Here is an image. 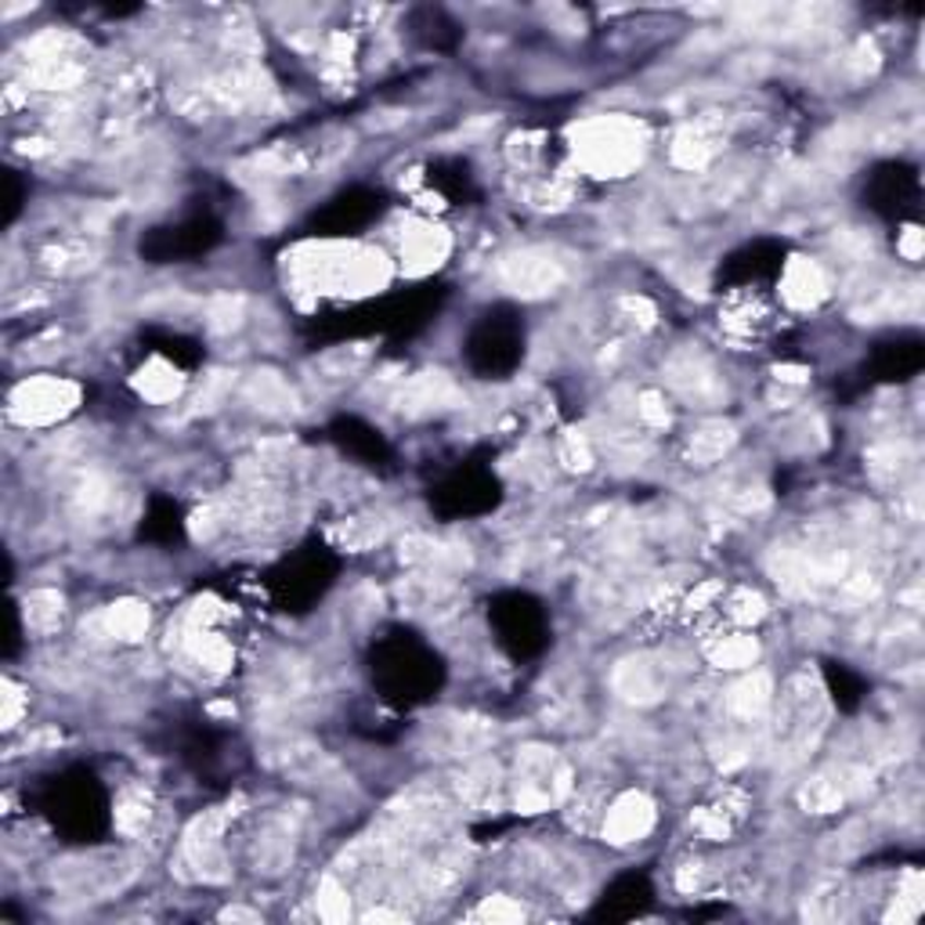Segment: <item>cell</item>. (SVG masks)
I'll list each match as a JSON object with an SVG mask.
<instances>
[{"instance_id":"ba28073f","label":"cell","mask_w":925,"mask_h":925,"mask_svg":"<svg viewBox=\"0 0 925 925\" xmlns=\"http://www.w3.org/2000/svg\"><path fill=\"white\" fill-rule=\"evenodd\" d=\"M91 629H98L109 640H137L148 629V608L137 600H123V604L106 608L101 615L91 622Z\"/></svg>"},{"instance_id":"7c38bea8","label":"cell","mask_w":925,"mask_h":925,"mask_svg":"<svg viewBox=\"0 0 925 925\" xmlns=\"http://www.w3.org/2000/svg\"><path fill=\"white\" fill-rule=\"evenodd\" d=\"M615 690L626 701L647 705L662 694V676H658L654 665H647V662H622L615 673Z\"/></svg>"},{"instance_id":"d4e9b609","label":"cell","mask_w":925,"mask_h":925,"mask_svg":"<svg viewBox=\"0 0 925 925\" xmlns=\"http://www.w3.org/2000/svg\"><path fill=\"white\" fill-rule=\"evenodd\" d=\"M22 709H26V698L15 684H4V726H19Z\"/></svg>"},{"instance_id":"3957f363","label":"cell","mask_w":925,"mask_h":925,"mask_svg":"<svg viewBox=\"0 0 925 925\" xmlns=\"http://www.w3.org/2000/svg\"><path fill=\"white\" fill-rule=\"evenodd\" d=\"M500 283L517 297H546L564 283V268H561V261L550 257V253L520 250V253H510V257H503Z\"/></svg>"},{"instance_id":"9a60e30c","label":"cell","mask_w":925,"mask_h":925,"mask_svg":"<svg viewBox=\"0 0 925 925\" xmlns=\"http://www.w3.org/2000/svg\"><path fill=\"white\" fill-rule=\"evenodd\" d=\"M731 445H734V427L723 423V420H709V423H701L690 437V459L716 463V459H723V453Z\"/></svg>"},{"instance_id":"6da1fadb","label":"cell","mask_w":925,"mask_h":925,"mask_svg":"<svg viewBox=\"0 0 925 925\" xmlns=\"http://www.w3.org/2000/svg\"><path fill=\"white\" fill-rule=\"evenodd\" d=\"M578 153H582V159L593 170L618 173V170H626L629 164L640 159V131L626 120L608 116V120H597V123L586 127Z\"/></svg>"},{"instance_id":"30bf717a","label":"cell","mask_w":925,"mask_h":925,"mask_svg":"<svg viewBox=\"0 0 925 925\" xmlns=\"http://www.w3.org/2000/svg\"><path fill=\"white\" fill-rule=\"evenodd\" d=\"M272 759L283 773H289V778H304V781L322 778V773L329 770L326 752L311 742H286L279 748H272Z\"/></svg>"},{"instance_id":"4fadbf2b","label":"cell","mask_w":925,"mask_h":925,"mask_svg":"<svg viewBox=\"0 0 925 925\" xmlns=\"http://www.w3.org/2000/svg\"><path fill=\"white\" fill-rule=\"evenodd\" d=\"M709 658L720 669H748L759 658V644L748 633H726L709 644Z\"/></svg>"},{"instance_id":"7402d4cb","label":"cell","mask_w":925,"mask_h":925,"mask_svg":"<svg viewBox=\"0 0 925 925\" xmlns=\"http://www.w3.org/2000/svg\"><path fill=\"white\" fill-rule=\"evenodd\" d=\"M561 463L568 470H589V463H593V453H589V445L582 442L578 434H568L561 442Z\"/></svg>"},{"instance_id":"7a4b0ae2","label":"cell","mask_w":925,"mask_h":925,"mask_svg":"<svg viewBox=\"0 0 925 925\" xmlns=\"http://www.w3.org/2000/svg\"><path fill=\"white\" fill-rule=\"evenodd\" d=\"M80 398L76 384L69 380H55V376H37V380H26V384L15 387L11 395V416L19 423H33V427H44V423H55L73 409Z\"/></svg>"},{"instance_id":"ac0fdd59","label":"cell","mask_w":925,"mask_h":925,"mask_svg":"<svg viewBox=\"0 0 925 925\" xmlns=\"http://www.w3.org/2000/svg\"><path fill=\"white\" fill-rule=\"evenodd\" d=\"M319 915L329 918V922H344L347 915H351V900H347V889L337 882V878H326V882L319 886Z\"/></svg>"},{"instance_id":"5bb4252c","label":"cell","mask_w":925,"mask_h":925,"mask_svg":"<svg viewBox=\"0 0 925 925\" xmlns=\"http://www.w3.org/2000/svg\"><path fill=\"white\" fill-rule=\"evenodd\" d=\"M850 795V781L842 778H831V773H820V778L806 781L800 800L806 809H814V814H831V809H839L842 803H846Z\"/></svg>"},{"instance_id":"9c48e42d","label":"cell","mask_w":925,"mask_h":925,"mask_svg":"<svg viewBox=\"0 0 925 925\" xmlns=\"http://www.w3.org/2000/svg\"><path fill=\"white\" fill-rule=\"evenodd\" d=\"M825 293H828V279L814 261L795 257L789 268H784V297H789V304L814 308Z\"/></svg>"},{"instance_id":"277c9868","label":"cell","mask_w":925,"mask_h":925,"mask_svg":"<svg viewBox=\"0 0 925 925\" xmlns=\"http://www.w3.org/2000/svg\"><path fill=\"white\" fill-rule=\"evenodd\" d=\"M651 828H654V803L647 800L644 792H626L622 800L611 803L608 817H604V836L615 842V846L640 842Z\"/></svg>"},{"instance_id":"d6986e66","label":"cell","mask_w":925,"mask_h":925,"mask_svg":"<svg viewBox=\"0 0 925 925\" xmlns=\"http://www.w3.org/2000/svg\"><path fill=\"white\" fill-rule=\"evenodd\" d=\"M726 615H731L737 626H752L767 615V600H762L756 589H737V593L726 600Z\"/></svg>"},{"instance_id":"52a82bcc","label":"cell","mask_w":925,"mask_h":925,"mask_svg":"<svg viewBox=\"0 0 925 925\" xmlns=\"http://www.w3.org/2000/svg\"><path fill=\"white\" fill-rule=\"evenodd\" d=\"M456 398V384L445 373H420L401 391V409L409 412H434Z\"/></svg>"},{"instance_id":"8992f818","label":"cell","mask_w":925,"mask_h":925,"mask_svg":"<svg viewBox=\"0 0 925 925\" xmlns=\"http://www.w3.org/2000/svg\"><path fill=\"white\" fill-rule=\"evenodd\" d=\"M445 253H448V239H445V231L434 225H412L401 236V257L409 261L412 272L437 268Z\"/></svg>"},{"instance_id":"cb8c5ba5","label":"cell","mask_w":925,"mask_h":925,"mask_svg":"<svg viewBox=\"0 0 925 925\" xmlns=\"http://www.w3.org/2000/svg\"><path fill=\"white\" fill-rule=\"evenodd\" d=\"M481 918H489V922H517V918H525V911H520L517 904H510V900H489V904H484L481 911H478Z\"/></svg>"},{"instance_id":"603a6c76","label":"cell","mask_w":925,"mask_h":925,"mask_svg":"<svg viewBox=\"0 0 925 925\" xmlns=\"http://www.w3.org/2000/svg\"><path fill=\"white\" fill-rule=\"evenodd\" d=\"M636 416H640L647 427H665L669 423V405H665L662 395L647 391V395H640V401H636Z\"/></svg>"},{"instance_id":"44dd1931","label":"cell","mask_w":925,"mask_h":925,"mask_svg":"<svg viewBox=\"0 0 925 925\" xmlns=\"http://www.w3.org/2000/svg\"><path fill=\"white\" fill-rule=\"evenodd\" d=\"M242 319V300L239 297H217L214 308H211V329L217 333H228L236 329Z\"/></svg>"},{"instance_id":"484cf974","label":"cell","mask_w":925,"mask_h":925,"mask_svg":"<svg viewBox=\"0 0 925 925\" xmlns=\"http://www.w3.org/2000/svg\"><path fill=\"white\" fill-rule=\"evenodd\" d=\"M900 250L908 253V261H918V253H922V231H918V228H908V231H904V242H900Z\"/></svg>"},{"instance_id":"8fae6325","label":"cell","mask_w":925,"mask_h":925,"mask_svg":"<svg viewBox=\"0 0 925 925\" xmlns=\"http://www.w3.org/2000/svg\"><path fill=\"white\" fill-rule=\"evenodd\" d=\"M770 698H773L770 676L767 673H748L731 687L726 705H731V712L742 716V720H759V716L770 709Z\"/></svg>"},{"instance_id":"ffe728a7","label":"cell","mask_w":925,"mask_h":925,"mask_svg":"<svg viewBox=\"0 0 925 925\" xmlns=\"http://www.w3.org/2000/svg\"><path fill=\"white\" fill-rule=\"evenodd\" d=\"M116 825H120L127 836H134V831H142L148 825V800L142 792H127L120 806H116Z\"/></svg>"},{"instance_id":"5b68a950","label":"cell","mask_w":925,"mask_h":925,"mask_svg":"<svg viewBox=\"0 0 925 925\" xmlns=\"http://www.w3.org/2000/svg\"><path fill=\"white\" fill-rule=\"evenodd\" d=\"M669 384L694 401H712L720 395V380L712 376V369L705 365L698 355H676L673 362H669Z\"/></svg>"},{"instance_id":"e0dca14e","label":"cell","mask_w":925,"mask_h":925,"mask_svg":"<svg viewBox=\"0 0 925 925\" xmlns=\"http://www.w3.org/2000/svg\"><path fill=\"white\" fill-rule=\"evenodd\" d=\"M137 391H142L148 401H170L181 391V380L170 365L153 362L142 369V376H137Z\"/></svg>"},{"instance_id":"2e32d148","label":"cell","mask_w":925,"mask_h":925,"mask_svg":"<svg viewBox=\"0 0 925 925\" xmlns=\"http://www.w3.org/2000/svg\"><path fill=\"white\" fill-rule=\"evenodd\" d=\"M62 618V597L55 589H37L26 597V626L37 633H51Z\"/></svg>"}]
</instances>
